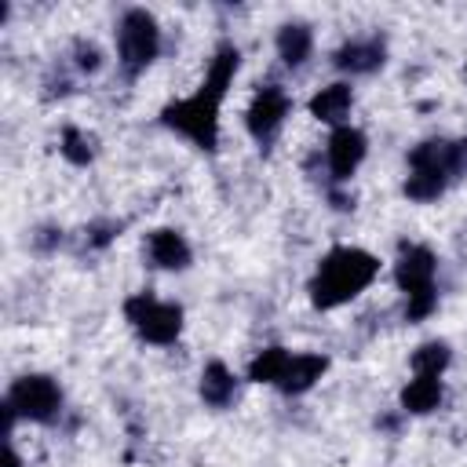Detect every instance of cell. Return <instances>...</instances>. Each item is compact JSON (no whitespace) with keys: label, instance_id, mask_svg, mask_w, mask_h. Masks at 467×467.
I'll return each mask as SVG.
<instances>
[{"label":"cell","instance_id":"cell-1","mask_svg":"<svg viewBox=\"0 0 467 467\" xmlns=\"http://www.w3.org/2000/svg\"><path fill=\"white\" fill-rule=\"evenodd\" d=\"M237 69H241V47L223 40L208 58V69H204V80L197 84V91L164 102L157 120L168 131H175L186 142H193L197 150L215 153V146H219V109H223L226 91L234 88Z\"/></svg>","mask_w":467,"mask_h":467},{"label":"cell","instance_id":"cell-2","mask_svg":"<svg viewBox=\"0 0 467 467\" xmlns=\"http://www.w3.org/2000/svg\"><path fill=\"white\" fill-rule=\"evenodd\" d=\"M379 255L368 252V248H358V244H336L328 248L310 281H306V299L314 310L328 314V310H339L347 303H354L361 292L372 288V281L379 277Z\"/></svg>","mask_w":467,"mask_h":467},{"label":"cell","instance_id":"cell-3","mask_svg":"<svg viewBox=\"0 0 467 467\" xmlns=\"http://www.w3.org/2000/svg\"><path fill=\"white\" fill-rule=\"evenodd\" d=\"M0 409H4V441H7V438H15L18 420L55 427L66 412V394L51 372H22L11 379Z\"/></svg>","mask_w":467,"mask_h":467},{"label":"cell","instance_id":"cell-4","mask_svg":"<svg viewBox=\"0 0 467 467\" xmlns=\"http://www.w3.org/2000/svg\"><path fill=\"white\" fill-rule=\"evenodd\" d=\"M120 314L128 321V328L150 343V347H175L182 328H186V310L182 303H171V299H161L153 296L150 288H139L131 292L124 303H120Z\"/></svg>","mask_w":467,"mask_h":467},{"label":"cell","instance_id":"cell-5","mask_svg":"<svg viewBox=\"0 0 467 467\" xmlns=\"http://www.w3.org/2000/svg\"><path fill=\"white\" fill-rule=\"evenodd\" d=\"M113 36H117V69L124 73V80L142 77V73L157 62L161 44H164L157 15L146 11V7H128V11H120Z\"/></svg>","mask_w":467,"mask_h":467},{"label":"cell","instance_id":"cell-6","mask_svg":"<svg viewBox=\"0 0 467 467\" xmlns=\"http://www.w3.org/2000/svg\"><path fill=\"white\" fill-rule=\"evenodd\" d=\"M292 113V95L281 88V84H259L244 106V131L259 142V146H270L285 120Z\"/></svg>","mask_w":467,"mask_h":467},{"label":"cell","instance_id":"cell-7","mask_svg":"<svg viewBox=\"0 0 467 467\" xmlns=\"http://www.w3.org/2000/svg\"><path fill=\"white\" fill-rule=\"evenodd\" d=\"M368 157V135L354 124L332 128L325 139V168H328V186H350L358 168ZM325 186V190H328Z\"/></svg>","mask_w":467,"mask_h":467},{"label":"cell","instance_id":"cell-8","mask_svg":"<svg viewBox=\"0 0 467 467\" xmlns=\"http://www.w3.org/2000/svg\"><path fill=\"white\" fill-rule=\"evenodd\" d=\"M390 277H394V285H398L401 296H416V292L438 288V255H434V248L401 241Z\"/></svg>","mask_w":467,"mask_h":467},{"label":"cell","instance_id":"cell-9","mask_svg":"<svg viewBox=\"0 0 467 467\" xmlns=\"http://www.w3.org/2000/svg\"><path fill=\"white\" fill-rule=\"evenodd\" d=\"M142 263L150 270H161V274H182L193 266V248H190L182 230L157 226L142 237Z\"/></svg>","mask_w":467,"mask_h":467},{"label":"cell","instance_id":"cell-10","mask_svg":"<svg viewBox=\"0 0 467 467\" xmlns=\"http://www.w3.org/2000/svg\"><path fill=\"white\" fill-rule=\"evenodd\" d=\"M387 66V36H350L332 51V69L343 77H372Z\"/></svg>","mask_w":467,"mask_h":467},{"label":"cell","instance_id":"cell-11","mask_svg":"<svg viewBox=\"0 0 467 467\" xmlns=\"http://www.w3.org/2000/svg\"><path fill=\"white\" fill-rule=\"evenodd\" d=\"M306 113L317 124H328V128L350 124V113H354V88H350V80H328V84H321L306 99Z\"/></svg>","mask_w":467,"mask_h":467},{"label":"cell","instance_id":"cell-12","mask_svg":"<svg viewBox=\"0 0 467 467\" xmlns=\"http://www.w3.org/2000/svg\"><path fill=\"white\" fill-rule=\"evenodd\" d=\"M237 394H241V376H237L226 361H219V358L204 361V368H201V376H197V398H201L208 409L223 412V409H230V405L237 401Z\"/></svg>","mask_w":467,"mask_h":467},{"label":"cell","instance_id":"cell-13","mask_svg":"<svg viewBox=\"0 0 467 467\" xmlns=\"http://www.w3.org/2000/svg\"><path fill=\"white\" fill-rule=\"evenodd\" d=\"M328 365H332L328 354H321V350H299V354H292L285 376L277 379V390L285 398H303V394H310L325 379Z\"/></svg>","mask_w":467,"mask_h":467},{"label":"cell","instance_id":"cell-14","mask_svg":"<svg viewBox=\"0 0 467 467\" xmlns=\"http://www.w3.org/2000/svg\"><path fill=\"white\" fill-rule=\"evenodd\" d=\"M274 51H277L285 69H303L310 62V55H314V29H310V22H303V18L281 22L277 33H274Z\"/></svg>","mask_w":467,"mask_h":467},{"label":"cell","instance_id":"cell-15","mask_svg":"<svg viewBox=\"0 0 467 467\" xmlns=\"http://www.w3.org/2000/svg\"><path fill=\"white\" fill-rule=\"evenodd\" d=\"M445 401V383L438 376H412L401 390H398V409L412 420V416H431L438 412Z\"/></svg>","mask_w":467,"mask_h":467},{"label":"cell","instance_id":"cell-16","mask_svg":"<svg viewBox=\"0 0 467 467\" xmlns=\"http://www.w3.org/2000/svg\"><path fill=\"white\" fill-rule=\"evenodd\" d=\"M58 153L73 168H91L99 161V153H102V139L95 131L80 128V124H66L62 135H58Z\"/></svg>","mask_w":467,"mask_h":467},{"label":"cell","instance_id":"cell-17","mask_svg":"<svg viewBox=\"0 0 467 467\" xmlns=\"http://www.w3.org/2000/svg\"><path fill=\"white\" fill-rule=\"evenodd\" d=\"M449 365H452V343L449 339H423V343H416L412 350H409V372L412 376H445L449 372Z\"/></svg>","mask_w":467,"mask_h":467},{"label":"cell","instance_id":"cell-18","mask_svg":"<svg viewBox=\"0 0 467 467\" xmlns=\"http://www.w3.org/2000/svg\"><path fill=\"white\" fill-rule=\"evenodd\" d=\"M288 361H292V350H288V347H281V343H270V347H263V350H255V354H252V361H248L244 376H248V383L277 387V379L285 376Z\"/></svg>","mask_w":467,"mask_h":467},{"label":"cell","instance_id":"cell-19","mask_svg":"<svg viewBox=\"0 0 467 467\" xmlns=\"http://www.w3.org/2000/svg\"><path fill=\"white\" fill-rule=\"evenodd\" d=\"M449 186H452V182H449V175H441V171L409 168V175H405V182H401V193H405L412 204H431V201L445 197Z\"/></svg>","mask_w":467,"mask_h":467},{"label":"cell","instance_id":"cell-20","mask_svg":"<svg viewBox=\"0 0 467 467\" xmlns=\"http://www.w3.org/2000/svg\"><path fill=\"white\" fill-rule=\"evenodd\" d=\"M66 62H69V69H73L77 77H95V73L106 69V51H102V44L91 40V36H73V44H69V51H66Z\"/></svg>","mask_w":467,"mask_h":467},{"label":"cell","instance_id":"cell-21","mask_svg":"<svg viewBox=\"0 0 467 467\" xmlns=\"http://www.w3.org/2000/svg\"><path fill=\"white\" fill-rule=\"evenodd\" d=\"M120 234H124V223H120V219H113V215H99V219L84 223L80 241H84L88 252H106Z\"/></svg>","mask_w":467,"mask_h":467},{"label":"cell","instance_id":"cell-22","mask_svg":"<svg viewBox=\"0 0 467 467\" xmlns=\"http://www.w3.org/2000/svg\"><path fill=\"white\" fill-rule=\"evenodd\" d=\"M62 241H66V230L58 223H36L29 230V252L33 255H55L62 248Z\"/></svg>","mask_w":467,"mask_h":467},{"label":"cell","instance_id":"cell-23","mask_svg":"<svg viewBox=\"0 0 467 467\" xmlns=\"http://www.w3.org/2000/svg\"><path fill=\"white\" fill-rule=\"evenodd\" d=\"M73 77H77L73 69H58V66H51V69H47V77H44V84H40V88H44L40 95H44L47 102L66 99V95L73 91Z\"/></svg>","mask_w":467,"mask_h":467},{"label":"cell","instance_id":"cell-24","mask_svg":"<svg viewBox=\"0 0 467 467\" xmlns=\"http://www.w3.org/2000/svg\"><path fill=\"white\" fill-rule=\"evenodd\" d=\"M372 427H376L383 438H401V431L409 427V416H405L401 409H387V412H379V416L372 420Z\"/></svg>","mask_w":467,"mask_h":467},{"label":"cell","instance_id":"cell-25","mask_svg":"<svg viewBox=\"0 0 467 467\" xmlns=\"http://www.w3.org/2000/svg\"><path fill=\"white\" fill-rule=\"evenodd\" d=\"M325 201H328V208L339 212V215H350V212L358 208V193H354L350 186H328V190H325Z\"/></svg>","mask_w":467,"mask_h":467},{"label":"cell","instance_id":"cell-26","mask_svg":"<svg viewBox=\"0 0 467 467\" xmlns=\"http://www.w3.org/2000/svg\"><path fill=\"white\" fill-rule=\"evenodd\" d=\"M4 445H7V456H4V467H22V456H18V449H15V438H7Z\"/></svg>","mask_w":467,"mask_h":467},{"label":"cell","instance_id":"cell-27","mask_svg":"<svg viewBox=\"0 0 467 467\" xmlns=\"http://www.w3.org/2000/svg\"><path fill=\"white\" fill-rule=\"evenodd\" d=\"M463 80H467V58H463Z\"/></svg>","mask_w":467,"mask_h":467}]
</instances>
